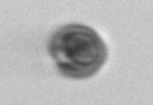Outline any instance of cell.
<instances>
[{"instance_id":"1","label":"cell","mask_w":153,"mask_h":105,"mask_svg":"<svg viewBox=\"0 0 153 105\" xmlns=\"http://www.w3.org/2000/svg\"><path fill=\"white\" fill-rule=\"evenodd\" d=\"M48 51L57 70L72 80L96 75L107 59V46L102 37L83 24L59 27L50 38Z\"/></svg>"}]
</instances>
